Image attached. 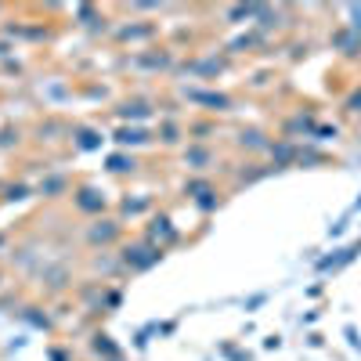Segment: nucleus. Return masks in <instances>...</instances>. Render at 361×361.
Here are the masks:
<instances>
[]
</instances>
